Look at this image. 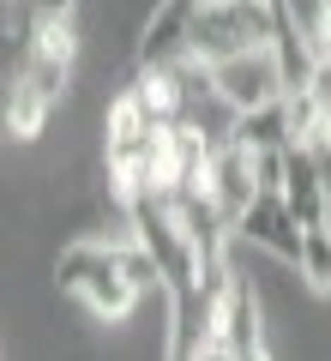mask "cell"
<instances>
[{
    "label": "cell",
    "instance_id": "cell-9",
    "mask_svg": "<svg viewBox=\"0 0 331 361\" xmlns=\"http://www.w3.org/2000/svg\"><path fill=\"white\" fill-rule=\"evenodd\" d=\"M277 193L289 199L301 229H325V193H319V169H313V151L307 145H289L283 151V187Z\"/></svg>",
    "mask_w": 331,
    "mask_h": 361
},
{
    "label": "cell",
    "instance_id": "cell-3",
    "mask_svg": "<svg viewBox=\"0 0 331 361\" xmlns=\"http://www.w3.org/2000/svg\"><path fill=\"white\" fill-rule=\"evenodd\" d=\"M271 49V0H199L193 13V66H223L235 54H253Z\"/></svg>",
    "mask_w": 331,
    "mask_h": 361
},
{
    "label": "cell",
    "instance_id": "cell-16",
    "mask_svg": "<svg viewBox=\"0 0 331 361\" xmlns=\"http://www.w3.org/2000/svg\"><path fill=\"white\" fill-rule=\"evenodd\" d=\"M235 361H271V349H253V355H235Z\"/></svg>",
    "mask_w": 331,
    "mask_h": 361
},
{
    "label": "cell",
    "instance_id": "cell-11",
    "mask_svg": "<svg viewBox=\"0 0 331 361\" xmlns=\"http://www.w3.org/2000/svg\"><path fill=\"white\" fill-rule=\"evenodd\" d=\"M229 145L253 157H271V151H289L295 133H289V103H265V109H247V115H229Z\"/></svg>",
    "mask_w": 331,
    "mask_h": 361
},
{
    "label": "cell",
    "instance_id": "cell-6",
    "mask_svg": "<svg viewBox=\"0 0 331 361\" xmlns=\"http://www.w3.org/2000/svg\"><path fill=\"white\" fill-rule=\"evenodd\" d=\"M235 235H241L247 247H259V253L283 259V265H301V217L289 211V199L283 193H259L253 205L241 211V223H235Z\"/></svg>",
    "mask_w": 331,
    "mask_h": 361
},
{
    "label": "cell",
    "instance_id": "cell-8",
    "mask_svg": "<svg viewBox=\"0 0 331 361\" xmlns=\"http://www.w3.org/2000/svg\"><path fill=\"white\" fill-rule=\"evenodd\" d=\"M271 54H277V66H283V85L307 90V78H313V66H319V42L301 37V18H295L289 0H271Z\"/></svg>",
    "mask_w": 331,
    "mask_h": 361
},
{
    "label": "cell",
    "instance_id": "cell-12",
    "mask_svg": "<svg viewBox=\"0 0 331 361\" xmlns=\"http://www.w3.org/2000/svg\"><path fill=\"white\" fill-rule=\"evenodd\" d=\"M295 271H301L307 289H319V295L331 289V229H307L301 235V265Z\"/></svg>",
    "mask_w": 331,
    "mask_h": 361
},
{
    "label": "cell",
    "instance_id": "cell-5",
    "mask_svg": "<svg viewBox=\"0 0 331 361\" xmlns=\"http://www.w3.org/2000/svg\"><path fill=\"white\" fill-rule=\"evenodd\" d=\"M193 13L199 0H157L151 18H145L139 37V73H169V66H187V42H193Z\"/></svg>",
    "mask_w": 331,
    "mask_h": 361
},
{
    "label": "cell",
    "instance_id": "cell-14",
    "mask_svg": "<svg viewBox=\"0 0 331 361\" xmlns=\"http://www.w3.org/2000/svg\"><path fill=\"white\" fill-rule=\"evenodd\" d=\"M307 90H313V103L325 109V121H331V54H319V66H313V78H307Z\"/></svg>",
    "mask_w": 331,
    "mask_h": 361
},
{
    "label": "cell",
    "instance_id": "cell-1",
    "mask_svg": "<svg viewBox=\"0 0 331 361\" xmlns=\"http://www.w3.org/2000/svg\"><path fill=\"white\" fill-rule=\"evenodd\" d=\"M54 277H61L66 295H78L97 319H127L133 301L145 295L157 277V265L139 253V247H102V241H73L54 259Z\"/></svg>",
    "mask_w": 331,
    "mask_h": 361
},
{
    "label": "cell",
    "instance_id": "cell-2",
    "mask_svg": "<svg viewBox=\"0 0 331 361\" xmlns=\"http://www.w3.org/2000/svg\"><path fill=\"white\" fill-rule=\"evenodd\" d=\"M127 223H133V247H139V253L157 265V277H163L169 295H187V289H199V253H193L187 223H181L175 199H169L163 187H145V193H133V199H127Z\"/></svg>",
    "mask_w": 331,
    "mask_h": 361
},
{
    "label": "cell",
    "instance_id": "cell-13",
    "mask_svg": "<svg viewBox=\"0 0 331 361\" xmlns=\"http://www.w3.org/2000/svg\"><path fill=\"white\" fill-rule=\"evenodd\" d=\"M307 151H313V169H319V193H325V229H331V127L319 133Z\"/></svg>",
    "mask_w": 331,
    "mask_h": 361
},
{
    "label": "cell",
    "instance_id": "cell-4",
    "mask_svg": "<svg viewBox=\"0 0 331 361\" xmlns=\"http://www.w3.org/2000/svg\"><path fill=\"white\" fill-rule=\"evenodd\" d=\"M211 97L229 115H247V109H265V103H283L289 85H283V66L271 49H253V54H235V61L211 66Z\"/></svg>",
    "mask_w": 331,
    "mask_h": 361
},
{
    "label": "cell",
    "instance_id": "cell-7",
    "mask_svg": "<svg viewBox=\"0 0 331 361\" xmlns=\"http://www.w3.org/2000/svg\"><path fill=\"white\" fill-rule=\"evenodd\" d=\"M205 193H211V205L223 211L229 223H241V211L259 199V163L253 151H241V145H217L211 163H205Z\"/></svg>",
    "mask_w": 331,
    "mask_h": 361
},
{
    "label": "cell",
    "instance_id": "cell-15",
    "mask_svg": "<svg viewBox=\"0 0 331 361\" xmlns=\"http://www.w3.org/2000/svg\"><path fill=\"white\" fill-rule=\"evenodd\" d=\"M313 42L319 54H331V0H319V13H313Z\"/></svg>",
    "mask_w": 331,
    "mask_h": 361
},
{
    "label": "cell",
    "instance_id": "cell-10",
    "mask_svg": "<svg viewBox=\"0 0 331 361\" xmlns=\"http://www.w3.org/2000/svg\"><path fill=\"white\" fill-rule=\"evenodd\" d=\"M217 343L229 349V355H253V349H265V331H259V301L253 289L235 277L229 289H223V313H217Z\"/></svg>",
    "mask_w": 331,
    "mask_h": 361
}]
</instances>
